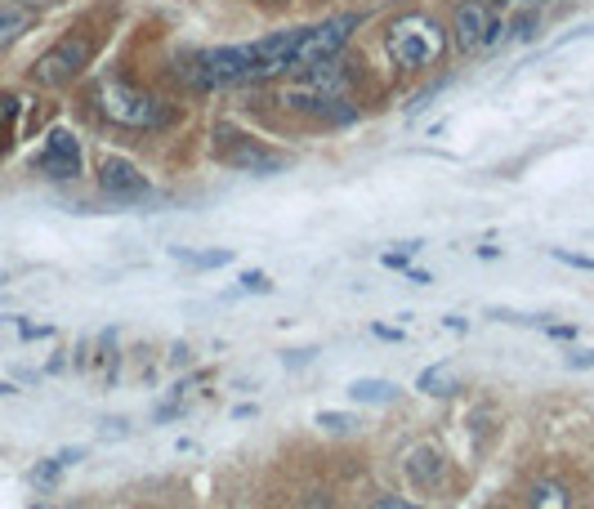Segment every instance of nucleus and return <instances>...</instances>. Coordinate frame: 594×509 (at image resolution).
Listing matches in <instances>:
<instances>
[{"instance_id":"27","label":"nucleus","mask_w":594,"mask_h":509,"mask_svg":"<svg viewBox=\"0 0 594 509\" xmlns=\"http://www.w3.org/2000/svg\"><path fill=\"white\" fill-rule=\"evenodd\" d=\"M318 358V349H291L286 353V367H304V362H313Z\"/></svg>"},{"instance_id":"12","label":"nucleus","mask_w":594,"mask_h":509,"mask_svg":"<svg viewBox=\"0 0 594 509\" xmlns=\"http://www.w3.org/2000/svg\"><path fill=\"white\" fill-rule=\"evenodd\" d=\"M32 27H36V9H27L23 0H0V54L23 41Z\"/></svg>"},{"instance_id":"6","label":"nucleus","mask_w":594,"mask_h":509,"mask_svg":"<svg viewBox=\"0 0 594 509\" xmlns=\"http://www.w3.org/2000/svg\"><path fill=\"white\" fill-rule=\"evenodd\" d=\"M197 63H201V72H206L210 90H215V85H246V81H255V50H251V45H219V50H201Z\"/></svg>"},{"instance_id":"35","label":"nucleus","mask_w":594,"mask_h":509,"mask_svg":"<svg viewBox=\"0 0 594 509\" xmlns=\"http://www.w3.org/2000/svg\"><path fill=\"white\" fill-rule=\"evenodd\" d=\"M27 9H36V14H41V9H54V5H63V0H23Z\"/></svg>"},{"instance_id":"2","label":"nucleus","mask_w":594,"mask_h":509,"mask_svg":"<svg viewBox=\"0 0 594 509\" xmlns=\"http://www.w3.org/2000/svg\"><path fill=\"white\" fill-rule=\"evenodd\" d=\"M90 59H94V36L85 32V27H72L59 45H50V50L32 63V85H41V90H63V85H72L76 76L90 67Z\"/></svg>"},{"instance_id":"34","label":"nucleus","mask_w":594,"mask_h":509,"mask_svg":"<svg viewBox=\"0 0 594 509\" xmlns=\"http://www.w3.org/2000/svg\"><path fill=\"white\" fill-rule=\"evenodd\" d=\"M443 326H447V331H461V335L469 331V322H465V318H456V313H447V318H443Z\"/></svg>"},{"instance_id":"11","label":"nucleus","mask_w":594,"mask_h":509,"mask_svg":"<svg viewBox=\"0 0 594 509\" xmlns=\"http://www.w3.org/2000/svg\"><path fill=\"white\" fill-rule=\"evenodd\" d=\"M224 161L237 166L242 175H277V170H282V161H277L273 152L255 148L246 134H237V143H224Z\"/></svg>"},{"instance_id":"23","label":"nucleus","mask_w":594,"mask_h":509,"mask_svg":"<svg viewBox=\"0 0 594 509\" xmlns=\"http://www.w3.org/2000/svg\"><path fill=\"white\" fill-rule=\"evenodd\" d=\"M237 282H242V291H251V295H268V291H273V282H268L264 273H255V268H251V273H242Z\"/></svg>"},{"instance_id":"1","label":"nucleus","mask_w":594,"mask_h":509,"mask_svg":"<svg viewBox=\"0 0 594 509\" xmlns=\"http://www.w3.org/2000/svg\"><path fill=\"white\" fill-rule=\"evenodd\" d=\"M385 50L389 59H394L398 67H407V72H420V67L438 63L447 50V32L434 23V18L425 14H402L389 23L385 32Z\"/></svg>"},{"instance_id":"17","label":"nucleus","mask_w":594,"mask_h":509,"mask_svg":"<svg viewBox=\"0 0 594 509\" xmlns=\"http://www.w3.org/2000/svg\"><path fill=\"white\" fill-rule=\"evenodd\" d=\"M175 259H184L193 268H228L233 264V251H175Z\"/></svg>"},{"instance_id":"24","label":"nucleus","mask_w":594,"mask_h":509,"mask_svg":"<svg viewBox=\"0 0 594 509\" xmlns=\"http://www.w3.org/2000/svg\"><path fill=\"white\" fill-rule=\"evenodd\" d=\"M550 255L559 259V264H572V268H586V273H594V259H590V255H577V251H559V246H554Z\"/></svg>"},{"instance_id":"40","label":"nucleus","mask_w":594,"mask_h":509,"mask_svg":"<svg viewBox=\"0 0 594 509\" xmlns=\"http://www.w3.org/2000/svg\"><path fill=\"white\" fill-rule=\"evenodd\" d=\"M0 282H5V277H0Z\"/></svg>"},{"instance_id":"8","label":"nucleus","mask_w":594,"mask_h":509,"mask_svg":"<svg viewBox=\"0 0 594 509\" xmlns=\"http://www.w3.org/2000/svg\"><path fill=\"white\" fill-rule=\"evenodd\" d=\"M300 32H304V27H286V32L264 36V41H251V50H255V81L295 72V45H300Z\"/></svg>"},{"instance_id":"7","label":"nucleus","mask_w":594,"mask_h":509,"mask_svg":"<svg viewBox=\"0 0 594 509\" xmlns=\"http://www.w3.org/2000/svg\"><path fill=\"white\" fill-rule=\"evenodd\" d=\"M81 166L85 161H81V143H76V134L54 126L50 134H45V148H41V157H36V170L50 175V179H59V184H67V179H81Z\"/></svg>"},{"instance_id":"39","label":"nucleus","mask_w":594,"mask_h":509,"mask_svg":"<svg viewBox=\"0 0 594 509\" xmlns=\"http://www.w3.org/2000/svg\"><path fill=\"white\" fill-rule=\"evenodd\" d=\"M273 5H282V0H273Z\"/></svg>"},{"instance_id":"25","label":"nucleus","mask_w":594,"mask_h":509,"mask_svg":"<svg viewBox=\"0 0 594 509\" xmlns=\"http://www.w3.org/2000/svg\"><path fill=\"white\" fill-rule=\"evenodd\" d=\"M99 438H130V425H126V420H117V416H108L99 425Z\"/></svg>"},{"instance_id":"31","label":"nucleus","mask_w":594,"mask_h":509,"mask_svg":"<svg viewBox=\"0 0 594 509\" xmlns=\"http://www.w3.org/2000/svg\"><path fill=\"white\" fill-rule=\"evenodd\" d=\"M188 358H193V353H188V344H175V349H170V362H175V367H184Z\"/></svg>"},{"instance_id":"3","label":"nucleus","mask_w":594,"mask_h":509,"mask_svg":"<svg viewBox=\"0 0 594 509\" xmlns=\"http://www.w3.org/2000/svg\"><path fill=\"white\" fill-rule=\"evenodd\" d=\"M99 112L112 121V126H126V130L166 126V112H161V103L152 99L148 90L130 85V81H103L99 85Z\"/></svg>"},{"instance_id":"36","label":"nucleus","mask_w":594,"mask_h":509,"mask_svg":"<svg viewBox=\"0 0 594 509\" xmlns=\"http://www.w3.org/2000/svg\"><path fill=\"white\" fill-rule=\"evenodd\" d=\"M487 5H514V0H487Z\"/></svg>"},{"instance_id":"30","label":"nucleus","mask_w":594,"mask_h":509,"mask_svg":"<svg viewBox=\"0 0 594 509\" xmlns=\"http://www.w3.org/2000/svg\"><path fill=\"white\" fill-rule=\"evenodd\" d=\"M81 456H85L81 447H63V451H59V465L67 469V465H76V460H81Z\"/></svg>"},{"instance_id":"4","label":"nucleus","mask_w":594,"mask_h":509,"mask_svg":"<svg viewBox=\"0 0 594 509\" xmlns=\"http://www.w3.org/2000/svg\"><path fill=\"white\" fill-rule=\"evenodd\" d=\"M344 94H349V72L335 67V59H331V63H318V67H304L300 81L282 94V103L286 108H295V112H313V117H322L327 103L344 99Z\"/></svg>"},{"instance_id":"38","label":"nucleus","mask_w":594,"mask_h":509,"mask_svg":"<svg viewBox=\"0 0 594 509\" xmlns=\"http://www.w3.org/2000/svg\"><path fill=\"white\" fill-rule=\"evenodd\" d=\"M32 509H45V505H32Z\"/></svg>"},{"instance_id":"22","label":"nucleus","mask_w":594,"mask_h":509,"mask_svg":"<svg viewBox=\"0 0 594 509\" xmlns=\"http://www.w3.org/2000/svg\"><path fill=\"white\" fill-rule=\"evenodd\" d=\"M18 108H23V103H18L14 94H0V134H9V126H14V117H18Z\"/></svg>"},{"instance_id":"26","label":"nucleus","mask_w":594,"mask_h":509,"mask_svg":"<svg viewBox=\"0 0 594 509\" xmlns=\"http://www.w3.org/2000/svg\"><path fill=\"white\" fill-rule=\"evenodd\" d=\"M568 367H577V371L594 367V349H572V353H568Z\"/></svg>"},{"instance_id":"29","label":"nucleus","mask_w":594,"mask_h":509,"mask_svg":"<svg viewBox=\"0 0 594 509\" xmlns=\"http://www.w3.org/2000/svg\"><path fill=\"white\" fill-rule=\"evenodd\" d=\"M371 509H420V505L402 501V496H385V501H380V505H371Z\"/></svg>"},{"instance_id":"16","label":"nucleus","mask_w":594,"mask_h":509,"mask_svg":"<svg viewBox=\"0 0 594 509\" xmlns=\"http://www.w3.org/2000/svg\"><path fill=\"white\" fill-rule=\"evenodd\" d=\"M572 496L563 483H536L532 496H528V509H568Z\"/></svg>"},{"instance_id":"37","label":"nucleus","mask_w":594,"mask_h":509,"mask_svg":"<svg viewBox=\"0 0 594 509\" xmlns=\"http://www.w3.org/2000/svg\"><path fill=\"white\" fill-rule=\"evenodd\" d=\"M519 5H545V0H519Z\"/></svg>"},{"instance_id":"13","label":"nucleus","mask_w":594,"mask_h":509,"mask_svg":"<svg viewBox=\"0 0 594 509\" xmlns=\"http://www.w3.org/2000/svg\"><path fill=\"white\" fill-rule=\"evenodd\" d=\"M443 469H447V460L438 456L434 447H416L407 456V478L411 483H420V487H438L443 483Z\"/></svg>"},{"instance_id":"19","label":"nucleus","mask_w":594,"mask_h":509,"mask_svg":"<svg viewBox=\"0 0 594 509\" xmlns=\"http://www.w3.org/2000/svg\"><path fill=\"white\" fill-rule=\"evenodd\" d=\"M27 478H32L36 487H54V483H59V478H63V465H59V456H50V460H41V465H32V474H27Z\"/></svg>"},{"instance_id":"9","label":"nucleus","mask_w":594,"mask_h":509,"mask_svg":"<svg viewBox=\"0 0 594 509\" xmlns=\"http://www.w3.org/2000/svg\"><path fill=\"white\" fill-rule=\"evenodd\" d=\"M99 188L108 197H143L148 192V175L126 157H103L99 161Z\"/></svg>"},{"instance_id":"14","label":"nucleus","mask_w":594,"mask_h":509,"mask_svg":"<svg viewBox=\"0 0 594 509\" xmlns=\"http://www.w3.org/2000/svg\"><path fill=\"white\" fill-rule=\"evenodd\" d=\"M349 398L362 402V407H380V402H394L398 398V384L394 380H353L349 384Z\"/></svg>"},{"instance_id":"18","label":"nucleus","mask_w":594,"mask_h":509,"mask_svg":"<svg viewBox=\"0 0 594 509\" xmlns=\"http://www.w3.org/2000/svg\"><path fill=\"white\" fill-rule=\"evenodd\" d=\"M501 41H510V23H505L501 14H492V18H487V27H483V36H478V50L492 54Z\"/></svg>"},{"instance_id":"20","label":"nucleus","mask_w":594,"mask_h":509,"mask_svg":"<svg viewBox=\"0 0 594 509\" xmlns=\"http://www.w3.org/2000/svg\"><path fill=\"white\" fill-rule=\"evenodd\" d=\"M318 425L327 429V434H349V429L358 425V420H353V416H344V411H322V416H318Z\"/></svg>"},{"instance_id":"28","label":"nucleus","mask_w":594,"mask_h":509,"mask_svg":"<svg viewBox=\"0 0 594 509\" xmlns=\"http://www.w3.org/2000/svg\"><path fill=\"white\" fill-rule=\"evenodd\" d=\"M545 335H554V340H572V335H577V326H563V322H550V326H545Z\"/></svg>"},{"instance_id":"33","label":"nucleus","mask_w":594,"mask_h":509,"mask_svg":"<svg viewBox=\"0 0 594 509\" xmlns=\"http://www.w3.org/2000/svg\"><path fill=\"white\" fill-rule=\"evenodd\" d=\"M371 331H376L380 340H402V331H398V326H380V322H376V326H371Z\"/></svg>"},{"instance_id":"10","label":"nucleus","mask_w":594,"mask_h":509,"mask_svg":"<svg viewBox=\"0 0 594 509\" xmlns=\"http://www.w3.org/2000/svg\"><path fill=\"white\" fill-rule=\"evenodd\" d=\"M496 14V5H487V0H461L452 14V36L461 50H478V36H483L487 18Z\"/></svg>"},{"instance_id":"15","label":"nucleus","mask_w":594,"mask_h":509,"mask_svg":"<svg viewBox=\"0 0 594 509\" xmlns=\"http://www.w3.org/2000/svg\"><path fill=\"white\" fill-rule=\"evenodd\" d=\"M416 389H425L429 398H452V393H456V376H452V367H429V371H420Z\"/></svg>"},{"instance_id":"5","label":"nucleus","mask_w":594,"mask_h":509,"mask_svg":"<svg viewBox=\"0 0 594 509\" xmlns=\"http://www.w3.org/2000/svg\"><path fill=\"white\" fill-rule=\"evenodd\" d=\"M358 23H362V14H340V18H327V23H318V27H304L300 45H295V72L340 59V50L349 45V36Z\"/></svg>"},{"instance_id":"32","label":"nucleus","mask_w":594,"mask_h":509,"mask_svg":"<svg viewBox=\"0 0 594 509\" xmlns=\"http://www.w3.org/2000/svg\"><path fill=\"white\" fill-rule=\"evenodd\" d=\"M407 282H416V286H429V282H434V277H429L425 268H407Z\"/></svg>"},{"instance_id":"21","label":"nucleus","mask_w":594,"mask_h":509,"mask_svg":"<svg viewBox=\"0 0 594 509\" xmlns=\"http://www.w3.org/2000/svg\"><path fill=\"white\" fill-rule=\"evenodd\" d=\"M510 36H514V41H532V36H536V14H532V9L514 18V23H510Z\"/></svg>"}]
</instances>
